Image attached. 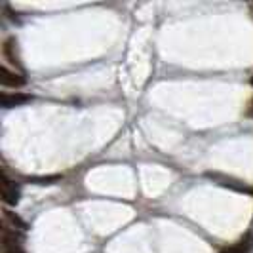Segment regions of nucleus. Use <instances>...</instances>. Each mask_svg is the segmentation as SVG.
<instances>
[{
	"label": "nucleus",
	"instance_id": "obj_1",
	"mask_svg": "<svg viewBox=\"0 0 253 253\" xmlns=\"http://www.w3.org/2000/svg\"><path fill=\"white\" fill-rule=\"evenodd\" d=\"M2 252L4 253H25L23 244H21V236L12 230L10 227L2 228Z\"/></svg>",
	"mask_w": 253,
	"mask_h": 253
},
{
	"label": "nucleus",
	"instance_id": "obj_2",
	"mask_svg": "<svg viewBox=\"0 0 253 253\" xmlns=\"http://www.w3.org/2000/svg\"><path fill=\"white\" fill-rule=\"evenodd\" d=\"M0 84L4 86V88H13V89H19L23 88L27 84V78L21 73H17V71H12V69H8L6 65L0 69Z\"/></svg>",
	"mask_w": 253,
	"mask_h": 253
},
{
	"label": "nucleus",
	"instance_id": "obj_3",
	"mask_svg": "<svg viewBox=\"0 0 253 253\" xmlns=\"http://www.w3.org/2000/svg\"><path fill=\"white\" fill-rule=\"evenodd\" d=\"M19 198H21V192H19L17 183L6 175L4 183H2V202L6 204V206H17Z\"/></svg>",
	"mask_w": 253,
	"mask_h": 253
},
{
	"label": "nucleus",
	"instance_id": "obj_4",
	"mask_svg": "<svg viewBox=\"0 0 253 253\" xmlns=\"http://www.w3.org/2000/svg\"><path fill=\"white\" fill-rule=\"evenodd\" d=\"M210 179H213L217 185H223V187H227V189H232V190H238V192H248V194H253V189H250L248 185H244L240 181H236V179H230V177H225V175H219V173H206Z\"/></svg>",
	"mask_w": 253,
	"mask_h": 253
},
{
	"label": "nucleus",
	"instance_id": "obj_5",
	"mask_svg": "<svg viewBox=\"0 0 253 253\" xmlns=\"http://www.w3.org/2000/svg\"><path fill=\"white\" fill-rule=\"evenodd\" d=\"M29 101H33V95H29V93H19V91H15V93H2V95H0V103H2L4 109L21 107V105H25V103H29Z\"/></svg>",
	"mask_w": 253,
	"mask_h": 253
},
{
	"label": "nucleus",
	"instance_id": "obj_6",
	"mask_svg": "<svg viewBox=\"0 0 253 253\" xmlns=\"http://www.w3.org/2000/svg\"><path fill=\"white\" fill-rule=\"evenodd\" d=\"M2 213H4V221H6V227H10L12 230H15V232H17V230L25 232L27 228H29V227H27L25 221H23V219H21L19 215H15L13 211H10L8 208H6V210H4Z\"/></svg>",
	"mask_w": 253,
	"mask_h": 253
},
{
	"label": "nucleus",
	"instance_id": "obj_7",
	"mask_svg": "<svg viewBox=\"0 0 253 253\" xmlns=\"http://www.w3.org/2000/svg\"><path fill=\"white\" fill-rule=\"evenodd\" d=\"M4 57H6L10 63L21 67V61H19V57H17V40H15V38H8V40L4 42Z\"/></svg>",
	"mask_w": 253,
	"mask_h": 253
},
{
	"label": "nucleus",
	"instance_id": "obj_8",
	"mask_svg": "<svg viewBox=\"0 0 253 253\" xmlns=\"http://www.w3.org/2000/svg\"><path fill=\"white\" fill-rule=\"evenodd\" d=\"M250 248H252V244L248 240H240L236 242L234 246H228V248H223L219 253H248L250 252Z\"/></svg>",
	"mask_w": 253,
	"mask_h": 253
},
{
	"label": "nucleus",
	"instance_id": "obj_9",
	"mask_svg": "<svg viewBox=\"0 0 253 253\" xmlns=\"http://www.w3.org/2000/svg\"><path fill=\"white\" fill-rule=\"evenodd\" d=\"M33 183H37V185H51V183H55V181H61V175H50V177H35L31 179Z\"/></svg>",
	"mask_w": 253,
	"mask_h": 253
},
{
	"label": "nucleus",
	"instance_id": "obj_10",
	"mask_svg": "<svg viewBox=\"0 0 253 253\" xmlns=\"http://www.w3.org/2000/svg\"><path fill=\"white\" fill-rule=\"evenodd\" d=\"M248 116L253 118V99H252V103H250V107H248Z\"/></svg>",
	"mask_w": 253,
	"mask_h": 253
},
{
	"label": "nucleus",
	"instance_id": "obj_11",
	"mask_svg": "<svg viewBox=\"0 0 253 253\" xmlns=\"http://www.w3.org/2000/svg\"><path fill=\"white\" fill-rule=\"evenodd\" d=\"M250 82H252V86H253V76H252V80H250Z\"/></svg>",
	"mask_w": 253,
	"mask_h": 253
}]
</instances>
